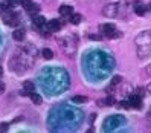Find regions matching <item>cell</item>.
<instances>
[{"mask_svg":"<svg viewBox=\"0 0 151 133\" xmlns=\"http://www.w3.org/2000/svg\"><path fill=\"white\" fill-rule=\"evenodd\" d=\"M137 55L140 58H147L151 55V32H142L136 38Z\"/></svg>","mask_w":151,"mask_h":133,"instance_id":"obj_1","label":"cell"},{"mask_svg":"<svg viewBox=\"0 0 151 133\" xmlns=\"http://www.w3.org/2000/svg\"><path fill=\"white\" fill-rule=\"evenodd\" d=\"M101 32L105 35V37H109V38H114V37H121V34L116 32V28H114V25L111 23H105L101 26Z\"/></svg>","mask_w":151,"mask_h":133,"instance_id":"obj_2","label":"cell"},{"mask_svg":"<svg viewBox=\"0 0 151 133\" xmlns=\"http://www.w3.org/2000/svg\"><path fill=\"white\" fill-rule=\"evenodd\" d=\"M2 20H3L5 25L12 26V28L19 25V17H17V14H14V12H5L2 15Z\"/></svg>","mask_w":151,"mask_h":133,"instance_id":"obj_3","label":"cell"},{"mask_svg":"<svg viewBox=\"0 0 151 133\" xmlns=\"http://www.w3.org/2000/svg\"><path fill=\"white\" fill-rule=\"evenodd\" d=\"M102 14L105 17H116L118 15V3H110L102 9Z\"/></svg>","mask_w":151,"mask_h":133,"instance_id":"obj_4","label":"cell"},{"mask_svg":"<svg viewBox=\"0 0 151 133\" xmlns=\"http://www.w3.org/2000/svg\"><path fill=\"white\" fill-rule=\"evenodd\" d=\"M22 6L24 8V11H28V12H38L40 11V6L37 3L31 2V0H23Z\"/></svg>","mask_w":151,"mask_h":133,"instance_id":"obj_5","label":"cell"},{"mask_svg":"<svg viewBox=\"0 0 151 133\" xmlns=\"http://www.w3.org/2000/svg\"><path fill=\"white\" fill-rule=\"evenodd\" d=\"M128 101H130L131 107H134V109H140V107H142V96H140L139 93L131 95L130 98H128Z\"/></svg>","mask_w":151,"mask_h":133,"instance_id":"obj_6","label":"cell"},{"mask_svg":"<svg viewBox=\"0 0 151 133\" xmlns=\"http://www.w3.org/2000/svg\"><path fill=\"white\" fill-rule=\"evenodd\" d=\"M32 22H34L35 26H38V28H43V26L46 25V19H44L43 15H40L38 12H34V15H32Z\"/></svg>","mask_w":151,"mask_h":133,"instance_id":"obj_7","label":"cell"},{"mask_svg":"<svg viewBox=\"0 0 151 133\" xmlns=\"http://www.w3.org/2000/svg\"><path fill=\"white\" fill-rule=\"evenodd\" d=\"M47 25V31L49 32H58L61 29V23L58 20H50V22H46Z\"/></svg>","mask_w":151,"mask_h":133,"instance_id":"obj_8","label":"cell"},{"mask_svg":"<svg viewBox=\"0 0 151 133\" xmlns=\"http://www.w3.org/2000/svg\"><path fill=\"white\" fill-rule=\"evenodd\" d=\"M24 35H26L24 29L19 28V29H15V31L12 32V38H14L15 41H23V40H24Z\"/></svg>","mask_w":151,"mask_h":133,"instance_id":"obj_9","label":"cell"},{"mask_svg":"<svg viewBox=\"0 0 151 133\" xmlns=\"http://www.w3.org/2000/svg\"><path fill=\"white\" fill-rule=\"evenodd\" d=\"M134 12H136L137 15H144V14L147 12V6L142 3V2H136V3H134Z\"/></svg>","mask_w":151,"mask_h":133,"instance_id":"obj_10","label":"cell"},{"mask_svg":"<svg viewBox=\"0 0 151 133\" xmlns=\"http://www.w3.org/2000/svg\"><path fill=\"white\" fill-rule=\"evenodd\" d=\"M73 12V8L72 6H69V5H63V6H60V14L61 15H70Z\"/></svg>","mask_w":151,"mask_h":133,"instance_id":"obj_11","label":"cell"},{"mask_svg":"<svg viewBox=\"0 0 151 133\" xmlns=\"http://www.w3.org/2000/svg\"><path fill=\"white\" fill-rule=\"evenodd\" d=\"M31 101L34 103V104H41L43 103V98H41V95H38V93H34V92H31Z\"/></svg>","mask_w":151,"mask_h":133,"instance_id":"obj_12","label":"cell"},{"mask_svg":"<svg viewBox=\"0 0 151 133\" xmlns=\"http://www.w3.org/2000/svg\"><path fill=\"white\" fill-rule=\"evenodd\" d=\"M72 101L76 103V104H84L87 101V96H84V95H75L72 98Z\"/></svg>","mask_w":151,"mask_h":133,"instance_id":"obj_13","label":"cell"},{"mask_svg":"<svg viewBox=\"0 0 151 133\" xmlns=\"http://www.w3.org/2000/svg\"><path fill=\"white\" fill-rule=\"evenodd\" d=\"M41 55L46 58V60H50V58H54V52H52L49 48H44V49L41 51Z\"/></svg>","mask_w":151,"mask_h":133,"instance_id":"obj_14","label":"cell"},{"mask_svg":"<svg viewBox=\"0 0 151 133\" xmlns=\"http://www.w3.org/2000/svg\"><path fill=\"white\" fill-rule=\"evenodd\" d=\"M79 22H81V15H79V14H70V23H72V25H78Z\"/></svg>","mask_w":151,"mask_h":133,"instance_id":"obj_15","label":"cell"},{"mask_svg":"<svg viewBox=\"0 0 151 133\" xmlns=\"http://www.w3.org/2000/svg\"><path fill=\"white\" fill-rule=\"evenodd\" d=\"M23 87H24L26 92H34V89H35V86H34L32 81H24L23 83Z\"/></svg>","mask_w":151,"mask_h":133,"instance_id":"obj_16","label":"cell"},{"mask_svg":"<svg viewBox=\"0 0 151 133\" xmlns=\"http://www.w3.org/2000/svg\"><path fill=\"white\" fill-rule=\"evenodd\" d=\"M121 81H122V77H121V75H114V77L111 78V84H113V86H118Z\"/></svg>","mask_w":151,"mask_h":133,"instance_id":"obj_17","label":"cell"},{"mask_svg":"<svg viewBox=\"0 0 151 133\" xmlns=\"http://www.w3.org/2000/svg\"><path fill=\"white\" fill-rule=\"evenodd\" d=\"M114 104V98L113 96H109L107 100H105V103H104V106H113Z\"/></svg>","mask_w":151,"mask_h":133,"instance_id":"obj_18","label":"cell"},{"mask_svg":"<svg viewBox=\"0 0 151 133\" xmlns=\"http://www.w3.org/2000/svg\"><path fill=\"white\" fill-rule=\"evenodd\" d=\"M121 107H122V109H130V107H131L130 101H128V100H127V101H122V103H121Z\"/></svg>","mask_w":151,"mask_h":133,"instance_id":"obj_19","label":"cell"},{"mask_svg":"<svg viewBox=\"0 0 151 133\" xmlns=\"http://www.w3.org/2000/svg\"><path fill=\"white\" fill-rule=\"evenodd\" d=\"M22 2H23V0H11V5H22Z\"/></svg>","mask_w":151,"mask_h":133,"instance_id":"obj_20","label":"cell"},{"mask_svg":"<svg viewBox=\"0 0 151 133\" xmlns=\"http://www.w3.org/2000/svg\"><path fill=\"white\" fill-rule=\"evenodd\" d=\"M0 130H2V132H6V130H8V124H5V122H3L2 126H0Z\"/></svg>","mask_w":151,"mask_h":133,"instance_id":"obj_21","label":"cell"},{"mask_svg":"<svg viewBox=\"0 0 151 133\" xmlns=\"http://www.w3.org/2000/svg\"><path fill=\"white\" fill-rule=\"evenodd\" d=\"M3 92H5V84H3V83H0V95H2Z\"/></svg>","mask_w":151,"mask_h":133,"instance_id":"obj_22","label":"cell"},{"mask_svg":"<svg viewBox=\"0 0 151 133\" xmlns=\"http://www.w3.org/2000/svg\"><path fill=\"white\" fill-rule=\"evenodd\" d=\"M147 92H148V93H151V83L147 86Z\"/></svg>","mask_w":151,"mask_h":133,"instance_id":"obj_23","label":"cell"},{"mask_svg":"<svg viewBox=\"0 0 151 133\" xmlns=\"http://www.w3.org/2000/svg\"><path fill=\"white\" fill-rule=\"evenodd\" d=\"M148 119H151V109H150V112H148Z\"/></svg>","mask_w":151,"mask_h":133,"instance_id":"obj_24","label":"cell"},{"mask_svg":"<svg viewBox=\"0 0 151 133\" xmlns=\"http://www.w3.org/2000/svg\"><path fill=\"white\" fill-rule=\"evenodd\" d=\"M2 74H3V69H2V66H0V77H2Z\"/></svg>","mask_w":151,"mask_h":133,"instance_id":"obj_25","label":"cell"}]
</instances>
